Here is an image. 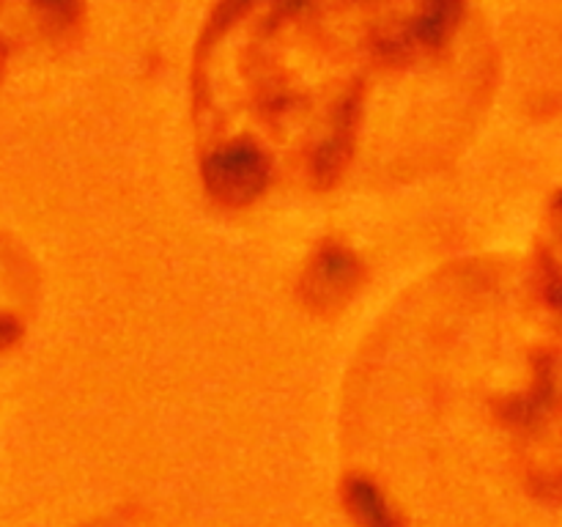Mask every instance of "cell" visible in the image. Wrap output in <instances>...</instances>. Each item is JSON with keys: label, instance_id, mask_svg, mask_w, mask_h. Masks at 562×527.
Segmentation results:
<instances>
[{"label": "cell", "instance_id": "2", "mask_svg": "<svg viewBox=\"0 0 562 527\" xmlns=\"http://www.w3.org/2000/svg\"><path fill=\"white\" fill-rule=\"evenodd\" d=\"M349 505L362 527H401L398 519H395L393 508L384 503V497L379 494V489L373 486L371 481L351 478Z\"/></svg>", "mask_w": 562, "mask_h": 527}, {"label": "cell", "instance_id": "1", "mask_svg": "<svg viewBox=\"0 0 562 527\" xmlns=\"http://www.w3.org/2000/svg\"><path fill=\"white\" fill-rule=\"evenodd\" d=\"M267 154L250 141H236L212 154L206 165V179L225 198H247L258 192L267 179Z\"/></svg>", "mask_w": 562, "mask_h": 527}]
</instances>
